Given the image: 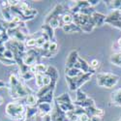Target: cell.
Masks as SVG:
<instances>
[{
  "mask_svg": "<svg viewBox=\"0 0 121 121\" xmlns=\"http://www.w3.org/2000/svg\"><path fill=\"white\" fill-rule=\"evenodd\" d=\"M99 2H100V1H98V0H90V1H89V4H90V6H91V7L94 8V6L98 5Z\"/></svg>",
  "mask_w": 121,
  "mask_h": 121,
  "instance_id": "cell-33",
  "label": "cell"
},
{
  "mask_svg": "<svg viewBox=\"0 0 121 121\" xmlns=\"http://www.w3.org/2000/svg\"><path fill=\"white\" fill-rule=\"evenodd\" d=\"M46 74L52 78V80H57L58 78H59V74H58L57 69L53 66H48V70H47Z\"/></svg>",
  "mask_w": 121,
  "mask_h": 121,
  "instance_id": "cell-19",
  "label": "cell"
},
{
  "mask_svg": "<svg viewBox=\"0 0 121 121\" xmlns=\"http://www.w3.org/2000/svg\"><path fill=\"white\" fill-rule=\"evenodd\" d=\"M75 68L80 70L82 73H95L96 71L93 70L91 67H90V64H88L83 58H82L80 56H78V62L75 65Z\"/></svg>",
  "mask_w": 121,
  "mask_h": 121,
  "instance_id": "cell-4",
  "label": "cell"
},
{
  "mask_svg": "<svg viewBox=\"0 0 121 121\" xmlns=\"http://www.w3.org/2000/svg\"><path fill=\"white\" fill-rule=\"evenodd\" d=\"M90 119H91V121H103L102 117H98V116H92L90 117Z\"/></svg>",
  "mask_w": 121,
  "mask_h": 121,
  "instance_id": "cell-35",
  "label": "cell"
},
{
  "mask_svg": "<svg viewBox=\"0 0 121 121\" xmlns=\"http://www.w3.org/2000/svg\"><path fill=\"white\" fill-rule=\"evenodd\" d=\"M5 85H6V83L4 82H2V80H0V88H1V87H5Z\"/></svg>",
  "mask_w": 121,
  "mask_h": 121,
  "instance_id": "cell-37",
  "label": "cell"
},
{
  "mask_svg": "<svg viewBox=\"0 0 121 121\" xmlns=\"http://www.w3.org/2000/svg\"><path fill=\"white\" fill-rule=\"evenodd\" d=\"M92 21L95 24V27L96 26H102L106 23V18H107V16L102 14V13H99V12H95L92 16Z\"/></svg>",
  "mask_w": 121,
  "mask_h": 121,
  "instance_id": "cell-6",
  "label": "cell"
},
{
  "mask_svg": "<svg viewBox=\"0 0 121 121\" xmlns=\"http://www.w3.org/2000/svg\"><path fill=\"white\" fill-rule=\"evenodd\" d=\"M49 52H54V53H57L58 52V45L57 43L54 41V42H50V45H49V48H48Z\"/></svg>",
  "mask_w": 121,
  "mask_h": 121,
  "instance_id": "cell-29",
  "label": "cell"
},
{
  "mask_svg": "<svg viewBox=\"0 0 121 121\" xmlns=\"http://www.w3.org/2000/svg\"><path fill=\"white\" fill-rule=\"evenodd\" d=\"M17 8L23 13V12L27 11V10L29 9V6H28V4H27L26 2H21V1H19L18 5H17Z\"/></svg>",
  "mask_w": 121,
  "mask_h": 121,
  "instance_id": "cell-31",
  "label": "cell"
},
{
  "mask_svg": "<svg viewBox=\"0 0 121 121\" xmlns=\"http://www.w3.org/2000/svg\"><path fill=\"white\" fill-rule=\"evenodd\" d=\"M55 103L60 105V104H66V103H73V101L68 93H63L59 97L55 98Z\"/></svg>",
  "mask_w": 121,
  "mask_h": 121,
  "instance_id": "cell-15",
  "label": "cell"
},
{
  "mask_svg": "<svg viewBox=\"0 0 121 121\" xmlns=\"http://www.w3.org/2000/svg\"><path fill=\"white\" fill-rule=\"evenodd\" d=\"M43 121H52V115L50 114H47L43 117Z\"/></svg>",
  "mask_w": 121,
  "mask_h": 121,
  "instance_id": "cell-34",
  "label": "cell"
},
{
  "mask_svg": "<svg viewBox=\"0 0 121 121\" xmlns=\"http://www.w3.org/2000/svg\"><path fill=\"white\" fill-rule=\"evenodd\" d=\"M35 83L39 88H42L44 86V80H43V75L42 74H37L35 75Z\"/></svg>",
  "mask_w": 121,
  "mask_h": 121,
  "instance_id": "cell-26",
  "label": "cell"
},
{
  "mask_svg": "<svg viewBox=\"0 0 121 121\" xmlns=\"http://www.w3.org/2000/svg\"><path fill=\"white\" fill-rule=\"evenodd\" d=\"M78 53L77 50H72L71 52L69 53L68 58H67V61H66V68H72L75 67V65L78 62Z\"/></svg>",
  "mask_w": 121,
  "mask_h": 121,
  "instance_id": "cell-7",
  "label": "cell"
},
{
  "mask_svg": "<svg viewBox=\"0 0 121 121\" xmlns=\"http://www.w3.org/2000/svg\"><path fill=\"white\" fill-rule=\"evenodd\" d=\"M99 65H100V62L97 59H93L92 61L90 62V67H91L93 70H95V71H96V69L99 67Z\"/></svg>",
  "mask_w": 121,
  "mask_h": 121,
  "instance_id": "cell-32",
  "label": "cell"
},
{
  "mask_svg": "<svg viewBox=\"0 0 121 121\" xmlns=\"http://www.w3.org/2000/svg\"><path fill=\"white\" fill-rule=\"evenodd\" d=\"M50 26H52L53 29L55 28H58V27H63V24H62V21H61V17H54L52 18L50 22L48 23Z\"/></svg>",
  "mask_w": 121,
  "mask_h": 121,
  "instance_id": "cell-24",
  "label": "cell"
},
{
  "mask_svg": "<svg viewBox=\"0 0 121 121\" xmlns=\"http://www.w3.org/2000/svg\"><path fill=\"white\" fill-rule=\"evenodd\" d=\"M4 103V98L3 97H1V96H0V106H1L2 104Z\"/></svg>",
  "mask_w": 121,
  "mask_h": 121,
  "instance_id": "cell-38",
  "label": "cell"
},
{
  "mask_svg": "<svg viewBox=\"0 0 121 121\" xmlns=\"http://www.w3.org/2000/svg\"><path fill=\"white\" fill-rule=\"evenodd\" d=\"M24 45H25L26 48H29V49L36 48V39H34V38H27L26 41L24 42Z\"/></svg>",
  "mask_w": 121,
  "mask_h": 121,
  "instance_id": "cell-27",
  "label": "cell"
},
{
  "mask_svg": "<svg viewBox=\"0 0 121 121\" xmlns=\"http://www.w3.org/2000/svg\"><path fill=\"white\" fill-rule=\"evenodd\" d=\"M85 112L90 116H98V117H103L104 114H105V112L102 109V108H96L95 106H92L88 108L85 109Z\"/></svg>",
  "mask_w": 121,
  "mask_h": 121,
  "instance_id": "cell-8",
  "label": "cell"
},
{
  "mask_svg": "<svg viewBox=\"0 0 121 121\" xmlns=\"http://www.w3.org/2000/svg\"><path fill=\"white\" fill-rule=\"evenodd\" d=\"M10 79V96L14 100H19L25 98L29 94H33V91L25 86L16 75H11Z\"/></svg>",
  "mask_w": 121,
  "mask_h": 121,
  "instance_id": "cell-1",
  "label": "cell"
},
{
  "mask_svg": "<svg viewBox=\"0 0 121 121\" xmlns=\"http://www.w3.org/2000/svg\"><path fill=\"white\" fill-rule=\"evenodd\" d=\"M43 80H44V86H48V85H50V83L52 82V78L47 74L43 75Z\"/></svg>",
  "mask_w": 121,
  "mask_h": 121,
  "instance_id": "cell-30",
  "label": "cell"
},
{
  "mask_svg": "<svg viewBox=\"0 0 121 121\" xmlns=\"http://www.w3.org/2000/svg\"><path fill=\"white\" fill-rule=\"evenodd\" d=\"M63 31L65 33H82V29L80 27H78L76 23H71V24H66L62 27Z\"/></svg>",
  "mask_w": 121,
  "mask_h": 121,
  "instance_id": "cell-9",
  "label": "cell"
},
{
  "mask_svg": "<svg viewBox=\"0 0 121 121\" xmlns=\"http://www.w3.org/2000/svg\"><path fill=\"white\" fill-rule=\"evenodd\" d=\"M42 31H43V33L48 35V37L50 42H52H52H54V29L50 26L49 24L44 23L42 25Z\"/></svg>",
  "mask_w": 121,
  "mask_h": 121,
  "instance_id": "cell-12",
  "label": "cell"
},
{
  "mask_svg": "<svg viewBox=\"0 0 121 121\" xmlns=\"http://www.w3.org/2000/svg\"><path fill=\"white\" fill-rule=\"evenodd\" d=\"M24 100L26 107H37L39 98L35 94H29L24 98Z\"/></svg>",
  "mask_w": 121,
  "mask_h": 121,
  "instance_id": "cell-11",
  "label": "cell"
},
{
  "mask_svg": "<svg viewBox=\"0 0 121 121\" xmlns=\"http://www.w3.org/2000/svg\"><path fill=\"white\" fill-rule=\"evenodd\" d=\"M61 21H62V24L63 26L66 24H71L74 22V16L72 14H64L61 17Z\"/></svg>",
  "mask_w": 121,
  "mask_h": 121,
  "instance_id": "cell-22",
  "label": "cell"
},
{
  "mask_svg": "<svg viewBox=\"0 0 121 121\" xmlns=\"http://www.w3.org/2000/svg\"><path fill=\"white\" fill-rule=\"evenodd\" d=\"M53 92L54 91H49L48 93H47L44 97L40 98L38 101V104L39 103H48V104H52L53 102Z\"/></svg>",
  "mask_w": 121,
  "mask_h": 121,
  "instance_id": "cell-20",
  "label": "cell"
},
{
  "mask_svg": "<svg viewBox=\"0 0 121 121\" xmlns=\"http://www.w3.org/2000/svg\"><path fill=\"white\" fill-rule=\"evenodd\" d=\"M107 5L112 8L113 11L121 12V0H114V1H107Z\"/></svg>",
  "mask_w": 121,
  "mask_h": 121,
  "instance_id": "cell-21",
  "label": "cell"
},
{
  "mask_svg": "<svg viewBox=\"0 0 121 121\" xmlns=\"http://www.w3.org/2000/svg\"><path fill=\"white\" fill-rule=\"evenodd\" d=\"M109 60L113 65L121 67V52H116V53L112 54V56H110Z\"/></svg>",
  "mask_w": 121,
  "mask_h": 121,
  "instance_id": "cell-23",
  "label": "cell"
},
{
  "mask_svg": "<svg viewBox=\"0 0 121 121\" xmlns=\"http://www.w3.org/2000/svg\"><path fill=\"white\" fill-rule=\"evenodd\" d=\"M75 106H78V107H80V108H82L84 109L90 108V107H92V106H95V103H94V100L91 99V98H87L86 100L82 101V102H74Z\"/></svg>",
  "mask_w": 121,
  "mask_h": 121,
  "instance_id": "cell-14",
  "label": "cell"
},
{
  "mask_svg": "<svg viewBox=\"0 0 121 121\" xmlns=\"http://www.w3.org/2000/svg\"><path fill=\"white\" fill-rule=\"evenodd\" d=\"M78 77H77V78H68V77H65L66 82L68 83V86H69V88H70L71 91H75V90L77 91V90H78V85H77V83H78Z\"/></svg>",
  "mask_w": 121,
  "mask_h": 121,
  "instance_id": "cell-16",
  "label": "cell"
},
{
  "mask_svg": "<svg viewBox=\"0 0 121 121\" xmlns=\"http://www.w3.org/2000/svg\"><path fill=\"white\" fill-rule=\"evenodd\" d=\"M82 74H84V73H82L80 70H78L75 67L65 69V77H68V78H77V77L82 76Z\"/></svg>",
  "mask_w": 121,
  "mask_h": 121,
  "instance_id": "cell-10",
  "label": "cell"
},
{
  "mask_svg": "<svg viewBox=\"0 0 121 121\" xmlns=\"http://www.w3.org/2000/svg\"><path fill=\"white\" fill-rule=\"evenodd\" d=\"M1 14L6 22H11L13 19V15L10 8H1Z\"/></svg>",
  "mask_w": 121,
  "mask_h": 121,
  "instance_id": "cell-17",
  "label": "cell"
},
{
  "mask_svg": "<svg viewBox=\"0 0 121 121\" xmlns=\"http://www.w3.org/2000/svg\"><path fill=\"white\" fill-rule=\"evenodd\" d=\"M112 102L113 105L121 107V89L116 90L112 94Z\"/></svg>",
  "mask_w": 121,
  "mask_h": 121,
  "instance_id": "cell-18",
  "label": "cell"
},
{
  "mask_svg": "<svg viewBox=\"0 0 121 121\" xmlns=\"http://www.w3.org/2000/svg\"><path fill=\"white\" fill-rule=\"evenodd\" d=\"M5 112H6V115L9 116L10 118L17 120L21 116L26 113V106L18 102L9 103L6 106Z\"/></svg>",
  "mask_w": 121,
  "mask_h": 121,
  "instance_id": "cell-2",
  "label": "cell"
},
{
  "mask_svg": "<svg viewBox=\"0 0 121 121\" xmlns=\"http://www.w3.org/2000/svg\"><path fill=\"white\" fill-rule=\"evenodd\" d=\"M62 12H63V6H62V4H57V5L52 10V12H50V13L47 16V17L45 18L44 23L48 24L52 18L57 17H60V14H61Z\"/></svg>",
  "mask_w": 121,
  "mask_h": 121,
  "instance_id": "cell-5",
  "label": "cell"
},
{
  "mask_svg": "<svg viewBox=\"0 0 121 121\" xmlns=\"http://www.w3.org/2000/svg\"><path fill=\"white\" fill-rule=\"evenodd\" d=\"M21 78L22 79H24V80H30V79H32V78H35V75L28 70V71H26V72L21 73Z\"/></svg>",
  "mask_w": 121,
  "mask_h": 121,
  "instance_id": "cell-28",
  "label": "cell"
},
{
  "mask_svg": "<svg viewBox=\"0 0 121 121\" xmlns=\"http://www.w3.org/2000/svg\"><path fill=\"white\" fill-rule=\"evenodd\" d=\"M88 97L87 95L82 91V89H78L77 90V95H76V102H82V101L86 100Z\"/></svg>",
  "mask_w": 121,
  "mask_h": 121,
  "instance_id": "cell-25",
  "label": "cell"
},
{
  "mask_svg": "<svg viewBox=\"0 0 121 121\" xmlns=\"http://www.w3.org/2000/svg\"><path fill=\"white\" fill-rule=\"evenodd\" d=\"M94 74H95V73H84V74H82V76H79V77L78 78V83H77L78 89H79L80 87H82V85H83L86 82H88V80L91 78V77H92Z\"/></svg>",
  "mask_w": 121,
  "mask_h": 121,
  "instance_id": "cell-13",
  "label": "cell"
},
{
  "mask_svg": "<svg viewBox=\"0 0 121 121\" xmlns=\"http://www.w3.org/2000/svg\"><path fill=\"white\" fill-rule=\"evenodd\" d=\"M116 46H117V47H118V48H119V49L121 50V37H120V38H119V39L117 40V43H116Z\"/></svg>",
  "mask_w": 121,
  "mask_h": 121,
  "instance_id": "cell-36",
  "label": "cell"
},
{
  "mask_svg": "<svg viewBox=\"0 0 121 121\" xmlns=\"http://www.w3.org/2000/svg\"><path fill=\"white\" fill-rule=\"evenodd\" d=\"M119 77L112 73H99L97 74V84L101 87L112 88L118 82Z\"/></svg>",
  "mask_w": 121,
  "mask_h": 121,
  "instance_id": "cell-3",
  "label": "cell"
}]
</instances>
